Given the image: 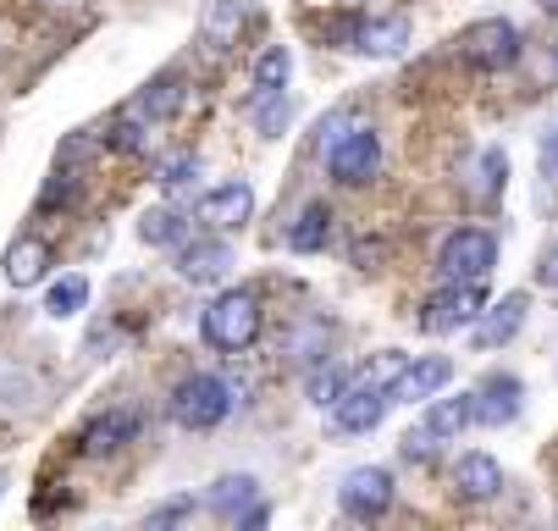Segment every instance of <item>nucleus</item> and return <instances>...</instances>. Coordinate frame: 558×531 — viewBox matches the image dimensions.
Wrapping results in <instances>:
<instances>
[{"label": "nucleus", "mask_w": 558, "mask_h": 531, "mask_svg": "<svg viewBox=\"0 0 558 531\" xmlns=\"http://www.w3.org/2000/svg\"><path fill=\"white\" fill-rule=\"evenodd\" d=\"M266 327V311H260V293L255 288H227L210 299L205 311V343L221 349V354H244Z\"/></svg>", "instance_id": "f257e3e1"}, {"label": "nucleus", "mask_w": 558, "mask_h": 531, "mask_svg": "<svg viewBox=\"0 0 558 531\" xmlns=\"http://www.w3.org/2000/svg\"><path fill=\"white\" fill-rule=\"evenodd\" d=\"M227 410H232V388L221 383V376H205V371L183 376L178 394H172V421L183 432H210V426L227 421Z\"/></svg>", "instance_id": "f03ea898"}, {"label": "nucleus", "mask_w": 558, "mask_h": 531, "mask_svg": "<svg viewBox=\"0 0 558 531\" xmlns=\"http://www.w3.org/2000/svg\"><path fill=\"white\" fill-rule=\"evenodd\" d=\"M493 266H498V239L487 227H459V233H448V244L437 255L442 282H487Z\"/></svg>", "instance_id": "7ed1b4c3"}, {"label": "nucleus", "mask_w": 558, "mask_h": 531, "mask_svg": "<svg viewBox=\"0 0 558 531\" xmlns=\"http://www.w3.org/2000/svg\"><path fill=\"white\" fill-rule=\"evenodd\" d=\"M459 50L470 67H482V72H504L520 61V28L509 17H482V23H470L459 34Z\"/></svg>", "instance_id": "20e7f679"}, {"label": "nucleus", "mask_w": 558, "mask_h": 531, "mask_svg": "<svg viewBox=\"0 0 558 531\" xmlns=\"http://www.w3.org/2000/svg\"><path fill=\"white\" fill-rule=\"evenodd\" d=\"M376 167H381V138H376V128H365V122H354V128L327 149V172H332L343 189H365V183L376 178Z\"/></svg>", "instance_id": "39448f33"}, {"label": "nucleus", "mask_w": 558, "mask_h": 531, "mask_svg": "<svg viewBox=\"0 0 558 531\" xmlns=\"http://www.w3.org/2000/svg\"><path fill=\"white\" fill-rule=\"evenodd\" d=\"M482 311H487L482 282H448L442 293L426 299L421 333H459V327H475V316H482Z\"/></svg>", "instance_id": "423d86ee"}, {"label": "nucleus", "mask_w": 558, "mask_h": 531, "mask_svg": "<svg viewBox=\"0 0 558 531\" xmlns=\"http://www.w3.org/2000/svg\"><path fill=\"white\" fill-rule=\"evenodd\" d=\"M338 504L349 520H381L392 509V471L387 466H354L338 487Z\"/></svg>", "instance_id": "0eeeda50"}, {"label": "nucleus", "mask_w": 558, "mask_h": 531, "mask_svg": "<svg viewBox=\"0 0 558 531\" xmlns=\"http://www.w3.org/2000/svg\"><path fill=\"white\" fill-rule=\"evenodd\" d=\"M194 216H199L205 227H216V233H232V227H244V221L255 216V189H250L244 178H232V183L210 189V194L194 205Z\"/></svg>", "instance_id": "6e6552de"}, {"label": "nucleus", "mask_w": 558, "mask_h": 531, "mask_svg": "<svg viewBox=\"0 0 558 531\" xmlns=\"http://www.w3.org/2000/svg\"><path fill=\"white\" fill-rule=\"evenodd\" d=\"M448 383H453V360H448V354H421V360L404 365V376L392 383V405H432Z\"/></svg>", "instance_id": "1a4fd4ad"}, {"label": "nucleus", "mask_w": 558, "mask_h": 531, "mask_svg": "<svg viewBox=\"0 0 558 531\" xmlns=\"http://www.w3.org/2000/svg\"><path fill=\"white\" fill-rule=\"evenodd\" d=\"M387 410H392V388L349 383V388H343V399L332 405V421H338V432H376Z\"/></svg>", "instance_id": "9d476101"}, {"label": "nucleus", "mask_w": 558, "mask_h": 531, "mask_svg": "<svg viewBox=\"0 0 558 531\" xmlns=\"http://www.w3.org/2000/svg\"><path fill=\"white\" fill-rule=\"evenodd\" d=\"M520 410H525V388L509 371H493L487 383L475 388V421L482 426H509V421H520Z\"/></svg>", "instance_id": "9b49d317"}, {"label": "nucleus", "mask_w": 558, "mask_h": 531, "mask_svg": "<svg viewBox=\"0 0 558 531\" xmlns=\"http://www.w3.org/2000/svg\"><path fill=\"white\" fill-rule=\"evenodd\" d=\"M525 305L531 299L525 293H504L498 305H487L482 316H475V349H504V343H514L520 338V327H525Z\"/></svg>", "instance_id": "f8f14e48"}, {"label": "nucleus", "mask_w": 558, "mask_h": 531, "mask_svg": "<svg viewBox=\"0 0 558 531\" xmlns=\"http://www.w3.org/2000/svg\"><path fill=\"white\" fill-rule=\"evenodd\" d=\"M453 493L464 504H487L504 493V466L493 460V454H459L453 460Z\"/></svg>", "instance_id": "ddd939ff"}, {"label": "nucleus", "mask_w": 558, "mask_h": 531, "mask_svg": "<svg viewBox=\"0 0 558 531\" xmlns=\"http://www.w3.org/2000/svg\"><path fill=\"white\" fill-rule=\"evenodd\" d=\"M56 266V250L45 244V239H34V233H23V239H12V250H7V282L12 288H34V282H45V271Z\"/></svg>", "instance_id": "4468645a"}, {"label": "nucleus", "mask_w": 558, "mask_h": 531, "mask_svg": "<svg viewBox=\"0 0 558 531\" xmlns=\"http://www.w3.org/2000/svg\"><path fill=\"white\" fill-rule=\"evenodd\" d=\"M227 266H232L227 239H194V244H183V255H178V271H183L194 288L221 282V277H227Z\"/></svg>", "instance_id": "2eb2a0df"}, {"label": "nucleus", "mask_w": 558, "mask_h": 531, "mask_svg": "<svg viewBox=\"0 0 558 531\" xmlns=\"http://www.w3.org/2000/svg\"><path fill=\"white\" fill-rule=\"evenodd\" d=\"M133 432H138V415H133V410H106V415H95V421L84 426L77 448H84L89 460H100V454H117Z\"/></svg>", "instance_id": "dca6fc26"}, {"label": "nucleus", "mask_w": 558, "mask_h": 531, "mask_svg": "<svg viewBox=\"0 0 558 531\" xmlns=\"http://www.w3.org/2000/svg\"><path fill=\"white\" fill-rule=\"evenodd\" d=\"M183 100H189V84H183V72H155V79L138 89V111L149 117V122H167V117H178L183 111Z\"/></svg>", "instance_id": "f3484780"}, {"label": "nucleus", "mask_w": 558, "mask_h": 531, "mask_svg": "<svg viewBox=\"0 0 558 531\" xmlns=\"http://www.w3.org/2000/svg\"><path fill=\"white\" fill-rule=\"evenodd\" d=\"M327 239H332V205L315 200V205H304V210L293 216L288 250H293V255H315V250H327Z\"/></svg>", "instance_id": "a211bd4d"}, {"label": "nucleus", "mask_w": 558, "mask_h": 531, "mask_svg": "<svg viewBox=\"0 0 558 531\" xmlns=\"http://www.w3.org/2000/svg\"><path fill=\"white\" fill-rule=\"evenodd\" d=\"M404 45H410V17H365L354 34L360 56H398Z\"/></svg>", "instance_id": "6ab92c4d"}, {"label": "nucleus", "mask_w": 558, "mask_h": 531, "mask_svg": "<svg viewBox=\"0 0 558 531\" xmlns=\"http://www.w3.org/2000/svg\"><path fill=\"white\" fill-rule=\"evenodd\" d=\"M255 498H260V482H255L250 471H238V476H221V482L205 493V509H210V515H221V520H238Z\"/></svg>", "instance_id": "aec40b11"}, {"label": "nucleus", "mask_w": 558, "mask_h": 531, "mask_svg": "<svg viewBox=\"0 0 558 531\" xmlns=\"http://www.w3.org/2000/svg\"><path fill=\"white\" fill-rule=\"evenodd\" d=\"M138 239L149 250H178V244H189V216L172 210V205H155V210L138 216Z\"/></svg>", "instance_id": "412c9836"}, {"label": "nucleus", "mask_w": 558, "mask_h": 531, "mask_svg": "<svg viewBox=\"0 0 558 531\" xmlns=\"http://www.w3.org/2000/svg\"><path fill=\"white\" fill-rule=\"evenodd\" d=\"M426 426H432L437 437H459L464 426H475V394H448V399H432Z\"/></svg>", "instance_id": "4be33fe9"}, {"label": "nucleus", "mask_w": 558, "mask_h": 531, "mask_svg": "<svg viewBox=\"0 0 558 531\" xmlns=\"http://www.w3.org/2000/svg\"><path fill=\"white\" fill-rule=\"evenodd\" d=\"M343 388H349L343 365H332V360H310V371H304V394H310V405L332 410V405L343 399Z\"/></svg>", "instance_id": "5701e85b"}, {"label": "nucleus", "mask_w": 558, "mask_h": 531, "mask_svg": "<svg viewBox=\"0 0 558 531\" xmlns=\"http://www.w3.org/2000/svg\"><path fill=\"white\" fill-rule=\"evenodd\" d=\"M89 305V277H61V282H50V293H45V316L50 322H72L77 311Z\"/></svg>", "instance_id": "b1692460"}, {"label": "nucleus", "mask_w": 558, "mask_h": 531, "mask_svg": "<svg viewBox=\"0 0 558 531\" xmlns=\"http://www.w3.org/2000/svg\"><path fill=\"white\" fill-rule=\"evenodd\" d=\"M238 28H244V7H238V0H210L205 7V45L227 50V45H238Z\"/></svg>", "instance_id": "393cba45"}, {"label": "nucleus", "mask_w": 558, "mask_h": 531, "mask_svg": "<svg viewBox=\"0 0 558 531\" xmlns=\"http://www.w3.org/2000/svg\"><path fill=\"white\" fill-rule=\"evenodd\" d=\"M106 144L122 149V156H138V149H149V117H144L138 106L117 111V122L106 128Z\"/></svg>", "instance_id": "a878e982"}, {"label": "nucleus", "mask_w": 558, "mask_h": 531, "mask_svg": "<svg viewBox=\"0 0 558 531\" xmlns=\"http://www.w3.org/2000/svg\"><path fill=\"white\" fill-rule=\"evenodd\" d=\"M288 79H293L288 45H266L260 61H255V95H277V89H288Z\"/></svg>", "instance_id": "bb28decb"}, {"label": "nucleus", "mask_w": 558, "mask_h": 531, "mask_svg": "<svg viewBox=\"0 0 558 531\" xmlns=\"http://www.w3.org/2000/svg\"><path fill=\"white\" fill-rule=\"evenodd\" d=\"M288 117H293V100H288L282 89H277V95H255V128H260L266 138H282Z\"/></svg>", "instance_id": "cd10ccee"}, {"label": "nucleus", "mask_w": 558, "mask_h": 531, "mask_svg": "<svg viewBox=\"0 0 558 531\" xmlns=\"http://www.w3.org/2000/svg\"><path fill=\"white\" fill-rule=\"evenodd\" d=\"M504 183H509V156H504V149H487L482 167H475V194L493 205V200L504 194Z\"/></svg>", "instance_id": "c85d7f7f"}, {"label": "nucleus", "mask_w": 558, "mask_h": 531, "mask_svg": "<svg viewBox=\"0 0 558 531\" xmlns=\"http://www.w3.org/2000/svg\"><path fill=\"white\" fill-rule=\"evenodd\" d=\"M199 178V161H194V149H178V156H161L155 161V183L161 189H183Z\"/></svg>", "instance_id": "c756f323"}, {"label": "nucleus", "mask_w": 558, "mask_h": 531, "mask_svg": "<svg viewBox=\"0 0 558 531\" xmlns=\"http://www.w3.org/2000/svg\"><path fill=\"white\" fill-rule=\"evenodd\" d=\"M437 443H442V437H437V432H432V426L421 421V426H410L404 437H398V454H404L410 466H426L432 454H437Z\"/></svg>", "instance_id": "7c9ffc66"}, {"label": "nucleus", "mask_w": 558, "mask_h": 531, "mask_svg": "<svg viewBox=\"0 0 558 531\" xmlns=\"http://www.w3.org/2000/svg\"><path fill=\"white\" fill-rule=\"evenodd\" d=\"M404 365H410V360L398 354V349H381V354H376V365L360 376V383H371V388H392L398 376H404Z\"/></svg>", "instance_id": "2f4dec72"}, {"label": "nucleus", "mask_w": 558, "mask_h": 531, "mask_svg": "<svg viewBox=\"0 0 558 531\" xmlns=\"http://www.w3.org/2000/svg\"><path fill=\"white\" fill-rule=\"evenodd\" d=\"M536 172H542L547 183L558 178V117L542 128V144H536Z\"/></svg>", "instance_id": "473e14b6"}, {"label": "nucleus", "mask_w": 558, "mask_h": 531, "mask_svg": "<svg viewBox=\"0 0 558 531\" xmlns=\"http://www.w3.org/2000/svg\"><path fill=\"white\" fill-rule=\"evenodd\" d=\"M72 200H77V178H72V172H56V178L39 189V205H45V210H56V205H72Z\"/></svg>", "instance_id": "72a5a7b5"}, {"label": "nucleus", "mask_w": 558, "mask_h": 531, "mask_svg": "<svg viewBox=\"0 0 558 531\" xmlns=\"http://www.w3.org/2000/svg\"><path fill=\"white\" fill-rule=\"evenodd\" d=\"M183 515H194V498H172L161 509H149V526H178Z\"/></svg>", "instance_id": "f704fd0d"}, {"label": "nucleus", "mask_w": 558, "mask_h": 531, "mask_svg": "<svg viewBox=\"0 0 558 531\" xmlns=\"http://www.w3.org/2000/svg\"><path fill=\"white\" fill-rule=\"evenodd\" d=\"M349 128H354V117H349V111H332V117L322 122V149H332V144H338Z\"/></svg>", "instance_id": "c9c22d12"}, {"label": "nucleus", "mask_w": 558, "mask_h": 531, "mask_svg": "<svg viewBox=\"0 0 558 531\" xmlns=\"http://www.w3.org/2000/svg\"><path fill=\"white\" fill-rule=\"evenodd\" d=\"M536 282H542V288H558V244L542 250V261H536Z\"/></svg>", "instance_id": "e433bc0d"}, {"label": "nucleus", "mask_w": 558, "mask_h": 531, "mask_svg": "<svg viewBox=\"0 0 558 531\" xmlns=\"http://www.w3.org/2000/svg\"><path fill=\"white\" fill-rule=\"evenodd\" d=\"M381 255H387L381 244H354V266H360V271H376V261H381Z\"/></svg>", "instance_id": "4c0bfd02"}, {"label": "nucleus", "mask_w": 558, "mask_h": 531, "mask_svg": "<svg viewBox=\"0 0 558 531\" xmlns=\"http://www.w3.org/2000/svg\"><path fill=\"white\" fill-rule=\"evenodd\" d=\"M536 7H542L547 17H558V0H536Z\"/></svg>", "instance_id": "58836bf2"}, {"label": "nucleus", "mask_w": 558, "mask_h": 531, "mask_svg": "<svg viewBox=\"0 0 558 531\" xmlns=\"http://www.w3.org/2000/svg\"><path fill=\"white\" fill-rule=\"evenodd\" d=\"M0 487H7V482H0Z\"/></svg>", "instance_id": "ea45409f"}]
</instances>
